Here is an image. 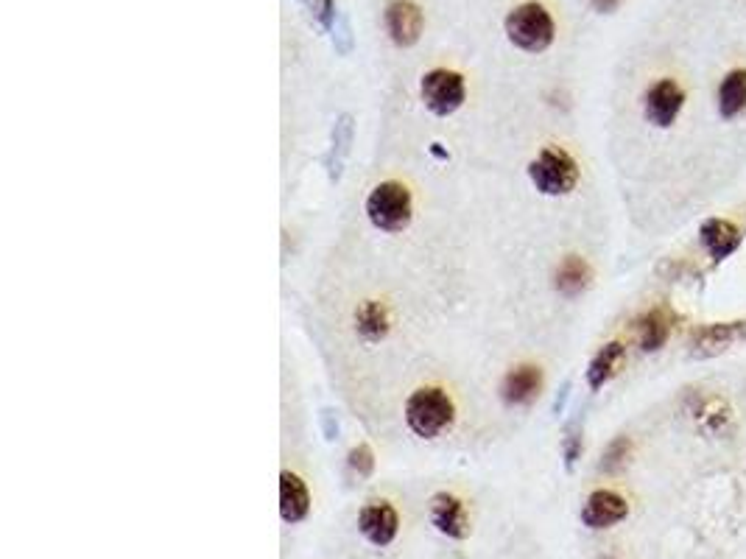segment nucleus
I'll return each instance as SVG.
<instances>
[{"label": "nucleus", "instance_id": "obj_8", "mask_svg": "<svg viewBox=\"0 0 746 559\" xmlns=\"http://www.w3.org/2000/svg\"><path fill=\"white\" fill-rule=\"evenodd\" d=\"M688 414L693 417V423L710 437H724L733 431L735 425L733 406L719 395H693L688 400Z\"/></svg>", "mask_w": 746, "mask_h": 559}, {"label": "nucleus", "instance_id": "obj_7", "mask_svg": "<svg viewBox=\"0 0 746 559\" xmlns=\"http://www.w3.org/2000/svg\"><path fill=\"white\" fill-rule=\"evenodd\" d=\"M358 532L364 534L369 546L386 548L392 546L394 537L400 532L397 509L389 501H369L358 515Z\"/></svg>", "mask_w": 746, "mask_h": 559}, {"label": "nucleus", "instance_id": "obj_11", "mask_svg": "<svg viewBox=\"0 0 746 559\" xmlns=\"http://www.w3.org/2000/svg\"><path fill=\"white\" fill-rule=\"evenodd\" d=\"M746 339V322H710L693 333V355L696 358H710L724 350H730L733 344Z\"/></svg>", "mask_w": 746, "mask_h": 559}, {"label": "nucleus", "instance_id": "obj_16", "mask_svg": "<svg viewBox=\"0 0 746 559\" xmlns=\"http://www.w3.org/2000/svg\"><path fill=\"white\" fill-rule=\"evenodd\" d=\"M311 512V492L305 487V481L294 473H280V518L285 523H302Z\"/></svg>", "mask_w": 746, "mask_h": 559}, {"label": "nucleus", "instance_id": "obj_13", "mask_svg": "<svg viewBox=\"0 0 746 559\" xmlns=\"http://www.w3.org/2000/svg\"><path fill=\"white\" fill-rule=\"evenodd\" d=\"M431 523H434L436 532L445 534L450 540H464L470 534L464 504L450 492H436L431 498Z\"/></svg>", "mask_w": 746, "mask_h": 559}, {"label": "nucleus", "instance_id": "obj_23", "mask_svg": "<svg viewBox=\"0 0 746 559\" xmlns=\"http://www.w3.org/2000/svg\"><path fill=\"white\" fill-rule=\"evenodd\" d=\"M582 448V425L573 423L568 431H565V439H562V459H565V470H568V473H573L576 462L582 459Z\"/></svg>", "mask_w": 746, "mask_h": 559}, {"label": "nucleus", "instance_id": "obj_25", "mask_svg": "<svg viewBox=\"0 0 746 559\" xmlns=\"http://www.w3.org/2000/svg\"><path fill=\"white\" fill-rule=\"evenodd\" d=\"M311 14L316 17V23L327 28V31L336 23V6H333V0H311Z\"/></svg>", "mask_w": 746, "mask_h": 559}, {"label": "nucleus", "instance_id": "obj_29", "mask_svg": "<svg viewBox=\"0 0 746 559\" xmlns=\"http://www.w3.org/2000/svg\"><path fill=\"white\" fill-rule=\"evenodd\" d=\"M431 151H434L439 160H448V157H450V154H445V151L439 149V143H434V146H431Z\"/></svg>", "mask_w": 746, "mask_h": 559}, {"label": "nucleus", "instance_id": "obj_9", "mask_svg": "<svg viewBox=\"0 0 746 559\" xmlns=\"http://www.w3.org/2000/svg\"><path fill=\"white\" fill-rule=\"evenodd\" d=\"M383 23H386V31H389L394 45L411 48L414 42L420 40L425 17H422V9L414 0H392L386 6V12H383Z\"/></svg>", "mask_w": 746, "mask_h": 559}, {"label": "nucleus", "instance_id": "obj_6", "mask_svg": "<svg viewBox=\"0 0 746 559\" xmlns=\"http://www.w3.org/2000/svg\"><path fill=\"white\" fill-rule=\"evenodd\" d=\"M682 107H685V90L677 79H657L643 98V115L657 129H668L679 118Z\"/></svg>", "mask_w": 746, "mask_h": 559}, {"label": "nucleus", "instance_id": "obj_18", "mask_svg": "<svg viewBox=\"0 0 746 559\" xmlns=\"http://www.w3.org/2000/svg\"><path fill=\"white\" fill-rule=\"evenodd\" d=\"M719 115L735 121L746 112V68H733L719 84Z\"/></svg>", "mask_w": 746, "mask_h": 559}, {"label": "nucleus", "instance_id": "obj_12", "mask_svg": "<svg viewBox=\"0 0 746 559\" xmlns=\"http://www.w3.org/2000/svg\"><path fill=\"white\" fill-rule=\"evenodd\" d=\"M543 392V369L534 364H520L509 369L501 383V400L506 406H529Z\"/></svg>", "mask_w": 746, "mask_h": 559}, {"label": "nucleus", "instance_id": "obj_14", "mask_svg": "<svg viewBox=\"0 0 746 559\" xmlns=\"http://www.w3.org/2000/svg\"><path fill=\"white\" fill-rule=\"evenodd\" d=\"M699 244L705 246V252L710 258L721 263L730 255L738 252L741 246V230L735 227L733 221L727 219H707L702 227H699Z\"/></svg>", "mask_w": 746, "mask_h": 559}, {"label": "nucleus", "instance_id": "obj_2", "mask_svg": "<svg viewBox=\"0 0 746 559\" xmlns=\"http://www.w3.org/2000/svg\"><path fill=\"white\" fill-rule=\"evenodd\" d=\"M364 210H367V219L375 230L394 235V232L406 230L414 219V199L403 182L386 179L369 191Z\"/></svg>", "mask_w": 746, "mask_h": 559}, {"label": "nucleus", "instance_id": "obj_5", "mask_svg": "<svg viewBox=\"0 0 746 559\" xmlns=\"http://www.w3.org/2000/svg\"><path fill=\"white\" fill-rule=\"evenodd\" d=\"M420 96L425 101V107L434 112L436 118H448L453 112H459L464 98H467L462 73L448 68L428 70L420 82Z\"/></svg>", "mask_w": 746, "mask_h": 559}, {"label": "nucleus", "instance_id": "obj_26", "mask_svg": "<svg viewBox=\"0 0 746 559\" xmlns=\"http://www.w3.org/2000/svg\"><path fill=\"white\" fill-rule=\"evenodd\" d=\"M322 431H325V439H330V442L339 437V420L330 409L322 411Z\"/></svg>", "mask_w": 746, "mask_h": 559}, {"label": "nucleus", "instance_id": "obj_27", "mask_svg": "<svg viewBox=\"0 0 746 559\" xmlns=\"http://www.w3.org/2000/svg\"><path fill=\"white\" fill-rule=\"evenodd\" d=\"M590 3H593V9H596V12L612 14L618 6H621V3H624V0H590Z\"/></svg>", "mask_w": 746, "mask_h": 559}, {"label": "nucleus", "instance_id": "obj_15", "mask_svg": "<svg viewBox=\"0 0 746 559\" xmlns=\"http://www.w3.org/2000/svg\"><path fill=\"white\" fill-rule=\"evenodd\" d=\"M624 361H626V347L621 344V341H610V344H604V347H601V350L590 358L587 372H584L590 392L604 389V386H607V383H610L612 378L621 372Z\"/></svg>", "mask_w": 746, "mask_h": 559}, {"label": "nucleus", "instance_id": "obj_4", "mask_svg": "<svg viewBox=\"0 0 746 559\" xmlns=\"http://www.w3.org/2000/svg\"><path fill=\"white\" fill-rule=\"evenodd\" d=\"M531 185L543 196H568L579 185V163L559 146H545L529 163Z\"/></svg>", "mask_w": 746, "mask_h": 559}, {"label": "nucleus", "instance_id": "obj_21", "mask_svg": "<svg viewBox=\"0 0 746 559\" xmlns=\"http://www.w3.org/2000/svg\"><path fill=\"white\" fill-rule=\"evenodd\" d=\"M350 143H353V118L350 115H341L339 121L333 123V135H330V154H327V174L333 182L341 179V165H344V157L350 154Z\"/></svg>", "mask_w": 746, "mask_h": 559}, {"label": "nucleus", "instance_id": "obj_19", "mask_svg": "<svg viewBox=\"0 0 746 559\" xmlns=\"http://www.w3.org/2000/svg\"><path fill=\"white\" fill-rule=\"evenodd\" d=\"M355 330L364 341H380L389 336L392 330V314L389 308L378 300L361 302V308L355 311Z\"/></svg>", "mask_w": 746, "mask_h": 559}, {"label": "nucleus", "instance_id": "obj_24", "mask_svg": "<svg viewBox=\"0 0 746 559\" xmlns=\"http://www.w3.org/2000/svg\"><path fill=\"white\" fill-rule=\"evenodd\" d=\"M347 464L358 478H369L375 473V453H372L369 445H355L350 450V456H347Z\"/></svg>", "mask_w": 746, "mask_h": 559}, {"label": "nucleus", "instance_id": "obj_20", "mask_svg": "<svg viewBox=\"0 0 746 559\" xmlns=\"http://www.w3.org/2000/svg\"><path fill=\"white\" fill-rule=\"evenodd\" d=\"M668 336H671V319H668L663 308H654V311L638 319V344L643 353L663 350Z\"/></svg>", "mask_w": 746, "mask_h": 559}, {"label": "nucleus", "instance_id": "obj_17", "mask_svg": "<svg viewBox=\"0 0 746 559\" xmlns=\"http://www.w3.org/2000/svg\"><path fill=\"white\" fill-rule=\"evenodd\" d=\"M590 283H593V269L582 255H565L557 266V272H554V288L568 300L582 297L584 291L590 288Z\"/></svg>", "mask_w": 746, "mask_h": 559}, {"label": "nucleus", "instance_id": "obj_3", "mask_svg": "<svg viewBox=\"0 0 746 559\" xmlns=\"http://www.w3.org/2000/svg\"><path fill=\"white\" fill-rule=\"evenodd\" d=\"M506 34L520 51L543 54L557 37V26H554V17L548 14L543 3L529 0V3H520L506 14Z\"/></svg>", "mask_w": 746, "mask_h": 559}, {"label": "nucleus", "instance_id": "obj_22", "mask_svg": "<svg viewBox=\"0 0 746 559\" xmlns=\"http://www.w3.org/2000/svg\"><path fill=\"white\" fill-rule=\"evenodd\" d=\"M629 453H632V442H629V437H615L610 445L604 448V453H601L598 470H601V473H618L626 464V459H629Z\"/></svg>", "mask_w": 746, "mask_h": 559}, {"label": "nucleus", "instance_id": "obj_1", "mask_svg": "<svg viewBox=\"0 0 746 559\" xmlns=\"http://www.w3.org/2000/svg\"><path fill=\"white\" fill-rule=\"evenodd\" d=\"M406 425L414 437L436 439L448 431L456 420V406L448 392L436 386H422L406 400Z\"/></svg>", "mask_w": 746, "mask_h": 559}, {"label": "nucleus", "instance_id": "obj_28", "mask_svg": "<svg viewBox=\"0 0 746 559\" xmlns=\"http://www.w3.org/2000/svg\"><path fill=\"white\" fill-rule=\"evenodd\" d=\"M568 395H570V383H562V389H559L557 400H554V414H562L565 403H568Z\"/></svg>", "mask_w": 746, "mask_h": 559}, {"label": "nucleus", "instance_id": "obj_10", "mask_svg": "<svg viewBox=\"0 0 746 559\" xmlns=\"http://www.w3.org/2000/svg\"><path fill=\"white\" fill-rule=\"evenodd\" d=\"M629 515V504L624 495L612 490H596L587 495V501L582 506V523L593 532L601 529H612Z\"/></svg>", "mask_w": 746, "mask_h": 559}]
</instances>
